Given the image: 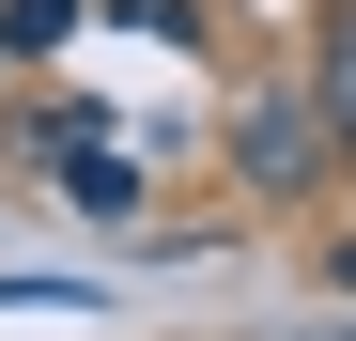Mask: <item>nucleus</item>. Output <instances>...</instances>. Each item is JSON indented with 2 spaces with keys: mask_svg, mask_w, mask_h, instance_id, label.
<instances>
[{
  "mask_svg": "<svg viewBox=\"0 0 356 341\" xmlns=\"http://www.w3.org/2000/svg\"><path fill=\"white\" fill-rule=\"evenodd\" d=\"M325 155H341V125H325V93H264L248 125H232V170H248V187H279V202L310 187Z\"/></svg>",
  "mask_w": 356,
  "mask_h": 341,
  "instance_id": "f257e3e1",
  "label": "nucleus"
},
{
  "mask_svg": "<svg viewBox=\"0 0 356 341\" xmlns=\"http://www.w3.org/2000/svg\"><path fill=\"white\" fill-rule=\"evenodd\" d=\"M341 279H356V248H341Z\"/></svg>",
  "mask_w": 356,
  "mask_h": 341,
  "instance_id": "39448f33",
  "label": "nucleus"
},
{
  "mask_svg": "<svg viewBox=\"0 0 356 341\" xmlns=\"http://www.w3.org/2000/svg\"><path fill=\"white\" fill-rule=\"evenodd\" d=\"M294 341H356V326H294Z\"/></svg>",
  "mask_w": 356,
  "mask_h": 341,
  "instance_id": "20e7f679",
  "label": "nucleus"
},
{
  "mask_svg": "<svg viewBox=\"0 0 356 341\" xmlns=\"http://www.w3.org/2000/svg\"><path fill=\"white\" fill-rule=\"evenodd\" d=\"M325 125H341V155H356V0L325 16Z\"/></svg>",
  "mask_w": 356,
  "mask_h": 341,
  "instance_id": "f03ea898",
  "label": "nucleus"
},
{
  "mask_svg": "<svg viewBox=\"0 0 356 341\" xmlns=\"http://www.w3.org/2000/svg\"><path fill=\"white\" fill-rule=\"evenodd\" d=\"M63 16L78 0H0V47H63Z\"/></svg>",
  "mask_w": 356,
  "mask_h": 341,
  "instance_id": "7ed1b4c3",
  "label": "nucleus"
}]
</instances>
